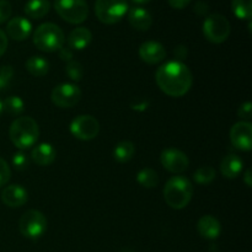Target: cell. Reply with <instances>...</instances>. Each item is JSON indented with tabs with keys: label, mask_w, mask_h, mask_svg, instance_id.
Returning a JSON list of instances; mask_svg holds the SVG:
<instances>
[{
	"label": "cell",
	"mask_w": 252,
	"mask_h": 252,
	"mask_svg": "<svg viewBox=\"0 0 252 252\" xmlns=\"http://www.w3.org/2000/svg\"><path fill=\"white\" fill-rule=\"evenodd\" d=\"M155 80L160 90L171 97H181L191 89L193 78L189 66L182 62H167L155 74Z\"/></svg>",
	"instance_id": "6da1fadb"
},
{
	"label": "cell",
	"mask_w": 252,
	"mask_h": 252,
	"mask_svg": "<svg viewBox=\"0 0 252 252\" xmlns=\"http://www.w3.org/2000/svg\"><path fill=\"white\" fill-rule=\"evenodd\" d=\"M9 135L15 147L20 150H26L33 147L38 139V125L31 117H19L10 126Z\"/></svg>",
	"instance_id": "7a4b0ae2"
},
{
	"label": "cell",
	"mask_w": 252,
	"mask_h": 252,
	"mask_svg": "<svg viewBox=\"0 0 252 252\" xmlns=\"http://www.w3.org/2000/svg\"><path fill=\"white\" fill-rule=\"evenodd\" d=\"M193 194L191 181L185 176H174L164 187V199L174 209H184L189 206Z\"/></svg>",
	"instance_id": "3957f363"
},
{
	"label": "cell",
	"mask_w": 252,
	"mask_h": 252,
	"mask_svg": "<svg viewBox=\"0 0 252 252\" xmlns=\"http://www.w3.org/2000/svg\"><path fill=\"white\" fill-rule=\"evenodd\" d=\"M33 43L39 51L53 53L64 44V33L62 29L52 22L39 25L33 33Z\"/></svg>",
	"instance_id": "277c9868"
},
{
	"label": "cell",
	"mask_w": 252,
	"mask_h": 252,
	"mask_svg": "<svg viewBox=\"0 0 252 252\" xmlns=\"http://www.w3.org/2000/svg\"><path fill=\"white\" fill-rule=\"evenodd\" d=\"M54 9L57 14L69 24H81L89 16L86 0H54Z\"/></svg>",
	"instance_id": "5b68a950"
},
{
	"label": "cell",
	"mask_w": 252,
	"mask_h": 252,
	"mask_svg": "<svg viewBox=\"0 0 252 252\" xmlns=\"http://www.w3.org/2000/svg\"><path fill=\"white\" fill-rule=\"evenodd\" d=\"M128 11L127 0H96L95 14L102 24L120 22Z\"/></svg>",
	"instance_id": "8992f818"
},
{
	"label": "cell",
	"mask_w": 252,
	"mask_h": 252,
	"mask_svg": "<svg viewBox=\"0 0 252 252\" xmlns=\"http://www.w3.org/2000/svg\"><path fill=\"white\" fill-rule=\"evenodd\" d=\"M230 22L220 14H212L204 20L203 34L212 43H223L230 34Z\"/></svg>",
	"instance_id": "52a82bcc"
},
{
	"label": "cell",
	"mask_w": 252,
	"mask_h": 252,
	"mask_svg": "<svg viewBox=\"0 0 252 252\" xmlns=\"http://www.w3.org/2000/svg\"><path fill=\"white\" fill-rule=\"evenodd\" d=\"M19 229L20 233L25 238L32 239V240L41 238L47 230L46 217L39 211L30 209V211L25 212L20 218Z\"/></svg>",
	"instance_id": "ba28073f"
},
{
	"label": "cell",
	"mask_w": 252,
	"mask_h": 252,
	"mask_svg": "<svg viewBox=\"0 0 252 252\" xmlns=\"http://www.w3.org/2000/svg\"><path fill=\"white\" fill-rule=\"evenodd\" d=\"M70 132L80 140H91L97 137L100 132V125L95 117L90 115H80L73 120L70 125Z\"/></svg>",
	"instance_id": "9c48e42d"
},
{
	"label": "cell",
	"mask_w": 252,
	"mask_h": 252,
	"mask_svg": "<svg viewBox=\"0 0 252 252\" xmlns=\"http://www.w3.org/2000/svg\"><path fill=\"white\" fill-rule=\"evenodd\" d=\"M52 102L61 108H70L81 98V90L75 84H61L52 91Z\"/></svg>",
	"instance_id": "30bf717a"
},
{
	"label": "cell",
	"mask_w": 252,
	"mask_h": 252,
	"mask_svg": "<svg viewBox=\"0 0 252 252\" xmlns=\"http://www.w3.org/2000/svg\"><path fill=\"white\" fill-rule=\"evenodd\" d=\"M161 165L172 174H181L186 171L189 167V161L187 155L176 148H167L160 155Z\"/></svg>",
	"instance_id": "8fae6325"
},
{
	"label": "cell",
	"mask_w": 252,
	"mask_h": 252,
	"mask_svg": "<svg viewBox=\"0 0 252 252\" xmlns=\"http://www.w3.org/2000/svg\"><path fill=\"white\" fill-rule=\"evenodd\" d=\"M231 144L239 150L250 152L252 149V125L250 122L235 123L230 129Z\"/></svg>",
	"instance_id": "7c38bea8"
},
{
	"label": "cell",
	"mask_w": 252,
	"mask_h": 252,
	"mask_svg": "<svg viewBox=\"0 0 252 252\" xmlns=\"http://www.w3.org/2000/svg\"><path fill=\"white\" fill-rule=\"evenodd\" d=\"M1 201L10 208H19L29 201L27 191L20 185H10L1 192Z\"/></svg>",
	"instance_id": "4fadbf2b"
},
{
	"label": "cell",
	"mask_w": 252,
	"mask_h": 252,
	"mask_svg": "<svg viewBox=\"0 0 252 252\" xmlns=\"http://www.w3.org/2000/svg\"><path fill=\"white\" fill-rule=\"evenodd\" d=\"M139 57L145 63L158 64L164 61L166 57V51L159 42L147 41L139 47Z\"/></svg>",
	"instance_id": "5bb4252c"
},
{
	"label": "cell",
	"mask_w": 252,
	"mask_h": 252,
	"mask_svg": "<svg viewBox=\"0 0 252 252\" xmlns=\"http://www.w3.org/2000/svg\"><path fill=\"white\" fill-rule=\"evenodd\" d=\"M32 32V25L21 16L14 17L6 25V34L14 41H25Z\"/></svg>",
	"instance_id": "9a60e30c"
},
{
	"label": "cell",
	"mask_w": 252,
	"mask_h": 252,
	"mask_svg": "<svg viewBox=\"0 0 252 252\" xmlns=\"http://www.w3.org/2000/svg\"><path fill=\"white\" fill-rule=\"evenodd\" d=\"M197 230L202 238L207 240H216L220 235L221 226L218 219L214 218L213 216H204L198 220Z\"/></svg>",
	"instance_id": "2e32d148"
},
{
	"label": "cell",
	"mask_w": 252,
	"mask_h": 252,
	"mask_svg": "<svg viewBox=\"0 0 252 252\" xmlns=\"http://www.w3.org/2000/svg\"><path fill=\"white\" fill-rule=\"evenodd\" d=\"M91 41H93V33L86 27H76L68 36L69 48L75 51L85 49L91 43Z\"/></svg>",
	"instance_id": "e0dca14e"
},
{
	"label": "cell",
	"mask_w": 252,
	"mask_h": 252,
	"mask_svg": "<svg viewBox=\"0 0 252 252\" xmlns=\"http://www.w3.org/2000/svg\"><path fill=\"white\" fill-rule=\"evenodd\" d=\"M128 21L135 30L147 31L153 25V17L148 10L143 7H133L128 12Z\"/></svg>",
	"instance_id": "ac0fdd59"
},
{
	"label": "cell",
	"mask_w": 252,
	"mask_h": 252,
	"mask_svg": "<svg viewBox=\"0 0 252 252\" xmlns=\"http://www.w3.org/2000/svg\"><path fill=\"white\" fill-rule=\"evenodd\" d=\"M57 152L48 143H42L34 147L31 152V158L39 166H47L51 165L56 160Z\"/></svg>",
	"instance_id": "d6986e66"
},
{
	"label": "cell",
	"mask_w": 252,
	"mask_h": 252,
	"mask_svg": "<svg viewBox=\"0 0 252 252\" xmlns=\"http://www.w3.org/2000/svg\"><path fill=\"white\" fill-rule=\"evenodd\" d=\"M244 167V161L236 154H229L221 161L220 172L226 179H236L241 174Z\"/></svg>",
	"instance_id": "ffe728a7"
},
{
	"label": "cell",
	"mask_w": 252,
	"mask_h": 252,
	"mask_svg": "<svg viewBox=\"0 0 252 252\" xmlns=\"http://www.w3.org/2000/svg\"><path fill=\"white\" fill-rule=\"evenodd\" d=\"M51 9V2L48 0H30L25 5V14L34 20L46 16Z\"/></svg>",
	"instance_id": "44dd1931"
},
{
	"label": "cell",
	"mask_w": 252,
	"mask_h": 252,
	"mask_svg": "<svg viewBox=\"0 0 252 252\" xmlns=\"http://www.w3.org/2000/svg\"><path fill=\"white\" fill-rule=\"evenodd\" d=\"M27 71L33 76H44L49 71V62L41 56H33L27 59L26 64Z\"/></svg>",
	"instance_id": "7402d4cb"
},
{
	"label": "cell",
	"mask_w": 252,
	"mask_h": 252,
	"mask_svg": "<svg viewBox=\"0 0 252 252\" xmlns=\"http://www.w3.org/2000/svg\"><path fill=\"white\" fill-rule=\"evenodd\" d=\"M134 144L129 140H123V142L118 143L113 149V158L118 162H128L134 155Z\"/></svg>",
	"instance_id": "603a6c76"
},
{
	"label": "cell",
	"mask_w": 252,
	"mask_h": 252,
	"mask_svg": "<svg viewBox=\"0 0 252 252\" xmlns=\"http://www.w3.org/2000/svg\"><path fill=\"white\" fill-rule=\"evenodd\" d=\"M231 10L238 19L251 21L252 0H233Z\"/></svg>",
	"instance_id": "cb8c5ba5"
},
{
	"label": "cell",
	"mask_w": 252,
	"mask_h": 252,
	"mask_svg": "<svg viewBox=\"0 0 252 252\" xmlns=\"http://www.w3.org/2000/svg\"><path fill=\"white\" fill-rule=\"evenodd\" d=\"M137 181L140 186L145 187V189H154L159 184V176L155 170L147 167L138 172Z\"/></svg>",
	"instance_id": "d4e9b609"
},
{
	"label": "cell",
	"mask_w": 252,
	"mask_h": 252,
	"mask_svg": "<svg viewBox=\"0 0 252 252\" xmlns=\"http://www.w3.org/2000/svg\"><path fill=\"white\" fill-rule=\"evenodd\" d=\"M2 110L12 116H17L24 112L25 103L19 96H9L2 101Z\"/></svg>",
	"instance_id": "484cf974"
},
{
	"label": "cell",
	"mask_w": 252,
	"mask_h": 252,
	"mask_svg": "<svg viewBox=\"0 0 252 252\" xmlns=\"http://www.w3.org/2000/svg\"><path fill=\"white\" fill-rule=\"evenodd\" d=\"M193 179L199 185H208L216 179V170L211 166H201L196 170Z\"/></svg>",
	"instance_id": "4316f807"
},
{
	"label": "cell",
	"mask_w": 252,
	"mask_h": 252,
	"mask_svg": "<svg viewBox=\"0 0 252 252\" xmlns=\"http://www.w3.org/2000/svg\"><path fill=\"white\" fill-rule=\"evenodd\" d=\"M65 73L73 81H80L84 75V68L78 61H73V59H71V61L68 62V64H66Z\"/></svg>",
	"instance_id": "83f0119b"
},
{
	"label": "cell",
	"mask_w": 252,
	"mask_h": 252,
	"mask_svg": "<svg viewBox=\"0 0 252 252\" xmlns=\"http://www.w3.org/2000/svg\"><path fill=\"white\" fill-rule=\"evenodd\" d=\"M14 76V69L11 65H2L0 68V90H5L9 86Z\"/></svg>",
	"instance_id": "f1b7e54d"
},
{
	"label": "cell",
	"mask_w": 252,
	"mask_h": 252,
	"mask_svg": "<svg viewBox=\"0 0 252 252\" xmlns=\"http://www.w3.org/2000/svg\"><path fill=\"white\" fill-rule=\"evenodd\" d=\"M29 158H27L26 154H24L22 152L15 153L14 157H12V165H14L15 169L19 170V171L26 170L27 167H29Z\"/></svg>",
	"instance_id": "f546056e"
},
{
	"label": "cell",
	"mask_w": 252,
	"mask_h": 252,
	"mask_svg": "<svg viewBox=\"0 0 252 252\" xmlns=\"http://www.w3.org/2000/svg\"><path fill=\"white\" fill-rule=\"evenodd\" d=\"M10 176H11V171H10L9 165L2 158H0V187L5 186L9 182Z\"/></svg>",
	"instance_id": "4dcf8cb0"
},
{
	"label": "cell",
	"mask_w": 252,
	"mask_h": 252,
	"mask_svg": "<svg viewBox=\"0 0 252 252\" xmlns=\"http://www.w3.org/2000/svg\"><path fill=\"white\" fill-rule=\"evenodd\" d=\"M12 14V7L7 0H0V24H4L10 19Z\"/></svg>",
	"instance_id": "1f68e13d"
},
{
	"label": "cell",
	"mask_w": 252,
	"mask_h": 252,
	"mask_svg": "<svg viewBox=\"0 0 252 252\" xmlns=\"http://www.w3.org/2000/svg\"><path fill=\"white\" fill-rule=\"evenodd\" d=\"M238 116L240 118H243V120H248V121L251 120V117H252V103L250 102V101L243 103V105L239 107Z\"/></svg>",
	"instance_id": "d6a6232c"
},
{
	"label": "cell",
	"mask_w": 252,
	"mask_h": 252,
	"mask_svg": "<svg viewBox=\"0 0 252 252\" xmlns=\"http://www.w3.org/2000/svg\"><path fill=\"white\" fill-rule=\"evenodd\" d=\"M194 11H196V14L199 15V16H206L209 11L208 4L199 0V1H197L196 4H194Z\"/></svg>",
	"instance_id": "836d02e7"
},
{
	"label": "cell",
	"mask_w": 252,
	"mask_h": 252,
	"mask_svg": "<svg viewBox=\"0 0 252 252\" xmlns=\"http://www.w3.org/2000/svg\"><path fill=\"white\" fill-rule=\"evenodd\" d=\"M170 4V6L174 7V9H185V7L189 6L191 4L192 0H167Z\"/></svg>",
	"instance_id": "e575fe53"
},
{
	"label": "cell",
	"mask_w": 252,
	"mask_h": 252,
	"mask_svg": "<svg viewBox=\"0 0 252 252\" xmlns=\"http://www.w3.org/2000/svg\"><path fill=\"white\" fill-rule=\"evenodd\" d=\"M174 53H175V57H176L180 62L182 61V59H186L187 53H189V52H187V48L185 46H177L176 48H175Z\"/></svg>",
	"instance_id": "d590c367"
},
{
	"label": "cell",
	"mask_w": 252,
	"mask_h": 252,
	"mask_svg": "<svg viewBox=\"0 0 252 252\" xmlns=\"http://www.w3.org/2000/svg\"><path fill=\"white\" fill-rule=\"evenodd\" d=\"M7 48V37L2 30H0V57L6 52Z\"/></svg>",
	"instance_id": "8d00e7d4"
},
{
	"label": "cell",
	"mask_w": 252,
	"mask_h": 252,
	"mask_svg": "<svg viewBox=\"0 0 252 252\" xmlns=\"http://www.w3.org/2000/svg\"><path fill=\"white\" fill-rule=\"evenodd\" d=\"M58 52H59V58L63 59V61L70 62L71 58H73V52H71L70 48H64V47H62Z\"/></svg>",
	"instance_id": "74e56055"
},
{
	"label": "cell",
	"mask_w": 252,
	"mask_h": 252,
	"mask_svg": "<svg viewBox=\"0 0 252 252\" xmlns=\"http://www.w3.org/2000/svg\"><path fill=\"white\" fill-rule=\"evenodd\" d=\"M244 181H245V184L248 185V187L252 186V171H251V169L246 170L245 175H244Z\"/></svg>",
	"instance_id": "f35d334b"
},
{
	"label": "cell",
	"mask_w": 252,
	"mask_h": 252,
	"mask_svg": "<svg viewBox=\"0 0 252 252\" xmlns=\"http://www.w3.org/2000/svg\"><path fill=\"white\" fill-rule=\"evenodd\" d=\"M133 2H135V4H148V2H150L152 0H132Z\"/></svg>",
	"instance_id": "ab89813d"
},
{
	"label": "cell",
	"mask_w": 252,
	"mask_h": 252,
	"mask_svg": "<svg viewBox=\"0 0 252 252\" xmlns=\"http://www.w3.org/2000/svg\"><path fill=\"white\" fill-rule=\"evenodd\" d=\"M2 111H4V110H2V101L0 100V115L2 113Z\"/></svg>",
	"instance_id": "60d3db41"
},
{
	"label": "cell",
	"mask_w": 252,
	"mask_h": 252,
	"mask_svg": "<svg viewBox=\"0 0 252 252\" xmlns=\"http://www.w3.org/2000/svg\"><path fill=\"white\" fill-rule=\"evenodd\" d=\"M121 252H134L133 250H129V249H126V250H122Z\"/></svg>",
	"instance_id": "b9f144b4"
}]
</instances>
